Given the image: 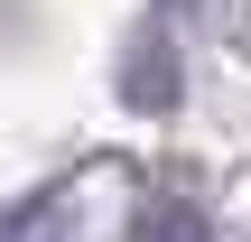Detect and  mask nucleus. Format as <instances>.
Masks as SVG:
<instances>
[{
	"label": "nucleus",
	"instance_id": "nucleus-1",
	"mask_svg": "<svg viewBox=\"0 0 251 242\" xmlns=\"http://www.w3.org/2000/svg\"><path fill=\"white\" fill-rule=\"evenodd\" d=\"M140 242H205V215H196L186 196H158V205L140 215Z\"/></svg>",
	"mask_w": 251,
	"mask_h": 242
}]
</instances>
